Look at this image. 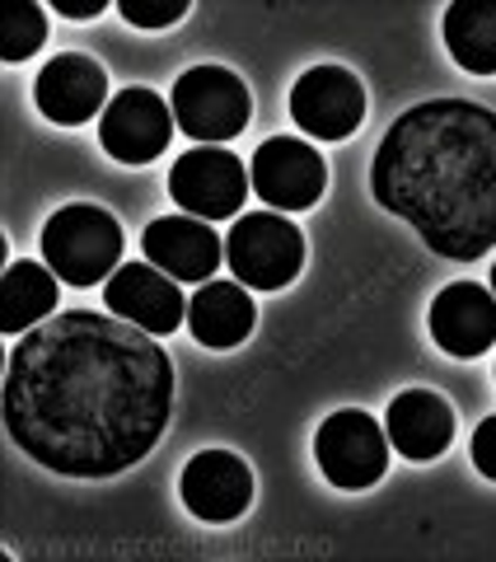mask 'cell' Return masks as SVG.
<instances>
[{
  "mask_svg": "<svg viewBox=\"0 0 496 562\" xmlns=\"http://www.w3.org/2000/svg\"><path fill=\"white\" fill-rule=\"evenodd\" d=\"M173 366L146 328L66 310L29 328L5 366V431L66 479H113L169 427Z\"/></svg>",
  "mask_w": 496,
  "mask_h": 562,
  "instance_id": "obj_1",
  "label": "cell"
},
{
  "mask_svg": "<svg viewBox=\"0 0 496 562\" xmlns=\"http://www.w3.org/2000/svg\"><path fill=\"white\" fill-rule=\"evenodd\" d=\"M370 192L431 254L473 262L496 249V109L427 99L384 132Z\"/></svg>",
  "mask_w": 496,
  "mask_h": 562,
  "instance_id": "obj_2",
  "label": "cell"
},
{
  "mask_svg": "<svg viewBox=\"0 0 496 562\" xmlns=\"http://www.w3.org/2000/svg\"><path fill=\"white\" fill-rule=\"evenodd\" d=\"M43 258L70 286L109 281L122 258V225L103 206L70 202L52 211V221L43 225Z\"/></svg>",
  "mask_w": 496,
  "mask_h": 562,
  "instance_id": "obj_3",
  "label": "cell"
},
{
  "mask_svg": "<svg viewBox=\"0 0 496 562\" xmlns=\"http://www.w3.org/2000/svg\"><path fill=\"white\" fill-rule=\"evenodd\" d=\"M225 258L244 286L281 291L305 268V235H300L295 221L277 216V211H248L225 239Z\"/></svg>",
  "mask_w": 496,
  "mask_h": 562,
  "instance_id": "obj_4",
  "label": "cell"
},
{
  "mask_svg": "<svg viewBox=\"0 0 496 562\" xmlns=\"http://www.w3.org/2000/svg\"><path fill=\"white\" fill-rule=\"evenodd\" d=\"M169 109H173V122H179L183 136H192L198 146H221V140L239 136L248 127L253 103H248V90L235 70L192 66L173 80Z\"/></svg>",
  "mask_w": 496,
  "mask_h": 562,
  "instance_id": "obj_5",
  "label": "cell"
},
{
  "mask_svg": "<svg viewBox=\"0 0 496 562\" xmlns=\"http://www.w3.org/2000/svg\"><path fill=\"white\" fill-rule=\"evenodd\" d=\"M314 460H318V469H324V479L332 487L361 492V487L384 479V469H388V431L370 413L342 408L314 431Z\"/></svg>",
  "mask_w": 496,
  "mask_h": 562,
  "instance_id": "obj_6",
  "label": "cell"
},
{
  "mask_svg": "<svg viewBox=\"0 0 496 562\" xmlns=\"http://www.w3.org/2000/svg\"><path fill=\"white\" fill-rule=\"evenodd\" d=\"M248 165H239V155H229L225 146H198L173 160L169 169V192L188 216L198 221H225L239 216V206L248 198Z\"/></svg>",
  "mask_w": 496,
  "mask_h": 562,
  "instance_id": "obj_7",
  "label": "cell"
},
{
  "mask_svg": "<svg viewBox=\"0 0 496 562\" xmlns=\"http://www.w3.org/2000/svg\"><path fill=\"white\" fill-rule=\"evenodd\" d=\"M248 179L253 192L277 211H305L324 198L328 188V165L309 140L300 136H272L253 150V165H248Z\"/></svg>",
  "mask_w": 496,
  "mask_h": 562,
  "instance_id": "obj_8",
  "label": "cell"
},
{
  "mask_svg": "<svg viewBox=\"0 0 496 562\" xmlns=\"http://www.w3.org/2000/svg\"><path fill=\"white\" fill-rule=\"evenodd\" d=\"M291 117L314 140H342L365 122V90L342 66H309L291 90Z\"/></svg>",
  "mask_w": 496,
  "mask_h": 562,
  "instance_id": "obj_9",
  "label": "cell"
},
{
  "mask_svg": "<svg viewBox=\"0 0 496 562\" xmlns=\"http://www.w3.org/2000/svg\"><path fill=\"white\" fill-rule=\"evenodd\" d=\"M173 136V109L155 90H122L99 117V140L117 165H150Z\"/></svg>",
  "mask_w": 496,
  "mask_h": 562,
  "instance_id": "obj_10",
  "label": "cell"
},
{
  "mask_svg": "<svg viewBox=\"0 0 496 562\" xmlns=\"http://www.w3.org/2000/svg\"><path fill=\"white\" fill-rule=\"evenodd\" d=\"M103 305H109L117 319L146 328L150 338H169L188 314L179 281H169L155 262H127V268H117L103 281Z\"/></svg>",
  "mask_w": 496,
  "mask_h": 562,
  "instance_id": "obj_11",
  "label": "cell"
},
{
  "mask_svg": "<svg viewBox=\"0 0 496 562\" xmlns=\"http://www.w3.org/2000/svg\"><path fill=\"white\" fill-rule=\"evenodd\" d=\"M33 99H38V113L61 122V127H80L113 103L103 66L94 57H80V52L52 57L33 80Z\"/></svg>",
  "mask_w": 496,
  "mask_h": 562,
  "instance_id": "obj_12",
  "label": "cell"
},
{
  "mask_svg": "<svg viewBox=\"0 0 496 562\" xmlns=\"http://www.w3.org/2000/svg\"><path fill=\"white\" fill-rule=\"evenodd\" d=\"M179 492H183V506L198 520L225 525V520H239L248 512V502H253V473H248L239 454L202 450L198 460L183 469Z\"/></svg>",
  "mask_w": 496,
  "mask_h": 562,
  "instance_id": "obj_13",
  "label": "cell"
},
{
  "mask_svg": "<svg viewBox=\"0 0 496 562\" xmlns=\"http://www.w3.org/2000/svg\"><path fill=\"white\" fill-rule=\"evenodd\" d=\"M140 249H146V258L155 262L165 277L173 281H211L221 268V239L216 231H211L206 221L198 216H159L146 225V235H140Z\"/></svg>",
  "mask_w": 496,
  "mask_h": 562,
  "instance_id": "obj_14",
  "label": "cell"
},
{
  "mask_svg": "<svg viewBox=\"0 0 496 562\" xmlns=\"http://www.w3.org/2000/svg\"><path fill=\"white\" fill-rule=\"evenodd\" d=\"M431 338L440 351L469 361L496 342V295L477 281H454L431 301Z\"/></svg>",
  "mask_w": 496,
  "mask_h": 562,
  "instance_id": "obj_15",
  "label": "cell"
},
{
  "mask_svg": "<svg viewBox=\"0 0 496 562\" xmlns=\"http://www.w3.org/2000/svg\"><path fill=\"white\" fill-rule=\"evenodd\" d=\"M384 431H388V446H394L403 460H436L446 454L454 441V413L450 403L431 394V390H407L388 403V417H384Z\"/></svg>",
  "mask_w": 496,
  "mask_h": 562,
  "instance_id": "obj_16",
  "label": "cell"
},
{
  "mask_svg": "<svg viewBox=\"0 0 496 562\" xmlns=\"http://www.w3.org/2000/svg\"><path fill=\"white\" fill-rule=\"evenodd\" d=\"M258 310L248 301L244 281H202L198 295L188 301V328L202 347H239L253 333Z\"/></svg>",
  "mask_w": 496,
  "mask_h": 562,
  "instance_id": "obj_17",
  "label": "cell"
},
{
  "mask_svg": "<svg viewBox=\"0 0 496 562\" xmlns=\"http://www.w3.org/2000/svg\"><path fill=\"white\" fill-rule=\"evenodd\" d=\"M57 272L43 268V262H10L5 281H0V333H24L38 328V319H47L57 310Z\"/></svg>",
  "mask_w": 496,
  "mask_h": 562,
  "instance_id": "obj_18",
  "label": "cell"
},
{
  "mask_svg": "<svg viewBox=\"0 0 496 562\" xmlns=\"http://www.w3.org/2000/svg\"><path fill=\"white\" fill-rule=\"evenodd\" d=\"M446 47L473 76H496V0H454L446 10Z\"/></svg>",
  "mask_w": 496,
  "mask_h": 562,
  "instance_id": "obj_19",
  "label": "cell"
},
{
  "mask_svg": "<svg viewBox=\"0 0 496 562\" xmlns=\"http://www.w3.org/2000/svg\"><path fill=\"white\" fill-rule=\"evenodd\" d=\"M43 38H47V14H43V5L10 10V20L0 24V61L20 66L24 57H33V52L43 47Z\"/></svg>",
  "mask_w": 496,
  "mask_h": 562,
  "instance_id": "obj_20",
  "label": "cell"
},
{
  "mask_svg": "<svg viewBox=\"0 0 496 562\" xmlns=\"http://www.w3.org/2000/svg\"><path fill=\"white\" fill-rule=\"evenodd\" d=\"M117 14L136 29H169L188 14V0H117Z\"/></svg>",
  "mask_w": 496,
  "mask_h": 562,
  "instance_id": "obj_21",
  "label": "cell"
},
{
  "mask_svg": "<svg viewBox=\"0 0 496 562\" xmlns=\"http://www.w3.org/2000/svg\"><path fill=\"white\" fill-rule=\"evenodd\" d=\"M473 464L496 483V417H487L483 427L473 431Z\"/></svg>",
  "mask_w": 496,
  "mask_h": 562,
  "instance_id": "obj_22",
  "label": "cell"
},
{
  "mask_svg": "<svg viewBox=\"0 0 496 562\" xmlns=\"http://www.w3.org/2000/svg\"><path fill=\"white\" fill-rule=\"evenodd\" d=\"M52 10H57L61 20H94V14L109 10V0H52Z\"/></svg>",
  "mask_w": 496,
  "mask_h": 562,
  "instance_id": "obj_23",
  "label": "cell"
},
{
  "mask_svg": "<svg viewBox=\"0 0 496 562\" xmlns=\"http://www.w3.org/2000/svg\"><path fill=\"white\" fill-rule=\"evenodd\" d=\"M492 295H496V268H492Z\"/></svg>",
  "mask_w": 496,
  "mask_h": 562,
  "instance_id": "obj_24",
  "label": "cell"
}]
</instances>
